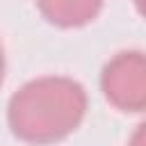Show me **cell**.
Returning a JSON list of instances; mask_svg holds the SVG:
<instances>
[{
    "instance_id": "1",
    "label": "cell",
    "mask_w": 146,
    "mask_h": 146,
    "mask_svg": "<svg viewBox=\"0 0 146 146\" xmlns=\"http://www.w3.org/2000/svg\"><path fill=\"white\" fill-rule=\"evenodd\" d=\"M87 110L84 89L68 78H41L21 87L9 100V125L16 137L48 144L66 137Z\"/></svg>"
},
{
    "instance_id": "2",
    "label": "cell",
    "mask_w": 146,
    "mask_h": 146,
    "mask_svg": "<svg viewBox=\"0 0 146 146\" xmlns=\"http://www.w3.org/2000/svg\"><path fill=\"white\" fill-rule=\"evenodd\" d=\"M105 96L121 110H141L144 105V59L141 52H121L103 71Z\"/></svg>"
},
{
    "instance_id": "3",
    "label": "cell",
    "mask_w": 146,
    "mask_h": 146,
    "mask_svg": "<svg viewBox=\"0 0 146 146\" xmlns=\"http://www.w3.org/2000/svg\"><path fill=\"white\" fill-rule=\"evenodd\" d=\"M41 11L48 16V21L71 27L82 25L96 16L100 9V0H36Z\"/></svg>"
},
{
    "instance_id": "4",
    "label": "cell",
    "mask_w": 146,
    "mask_h": 146,
    "mask_svg": "<svg viewBox=\"0 0 146 146\" xmlns=\"http://www.w3.org/2000/svg\"><path fill=\"white\" fill-rule=\"evenodd\" d=\"M2 75H5V59H2V48H0V82H2Z\"/></svg>"
}]
</instances>
